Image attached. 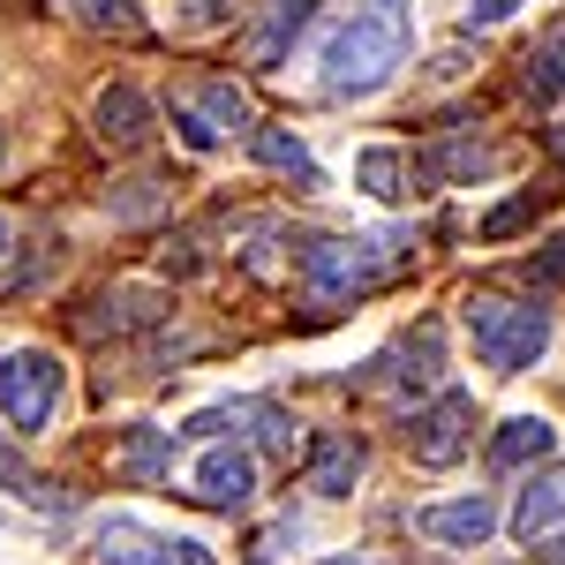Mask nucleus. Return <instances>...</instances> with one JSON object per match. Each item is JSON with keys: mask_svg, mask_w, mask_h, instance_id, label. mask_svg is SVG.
<instances>
[{"mask_svg": "<svg viewBox=\"0 0 565 565\" xmlns=\"http://www.w3.org/2000/svg\"><path fill=\"white\" fill-rule=\"evenodd\" d=\"M407 45H415V0H362L324 39L317 84H324V98H370V90H385L399 76Z\"/></svg>", "mask_w": 565, "mask_h": 565, "instance_id": "f257e3e1", "label": "nucleus"}, {"mask_svg": "<svg viewBox=\"0 0 565 565\" xmlns=\"http://www.w3.org/2000/svg\"><path fill=\"white\" fill-rule=\"evenodd\" d=\"M460 324H468V340H476L482 370H498V377H521L527 362L551 348V309H543V302L468 295V302H460Z\"/></svg>", "mask_w": 565, "mask_h": 565, "instance_id": "f03ea898", "label": "nucleus"}, {"mask_svg": "<svg viewBox=\"0 0 565 565\" xmlns=\"http://www.w3.org/2000/svg\"><path fill=\"white\" fill-rule=\"evenodd\" d=\"M61 385H68V370L53 348H8L0 354V423L15 437H39L61 407Z\"/></svg>", "mask_w": 565, "mask_h": 565, "instance_id": "7ed1b4c3", "label": "nucleus"}, {"mask_svg": "<svg viewBox=\"0 0 565 565\" xmlns=\"http://www.w3.org/2000/svg\"><path fill=\"white\" fill-rule=\"evenodd\" d=\"M377 279H385V264H377L370 242H309L302 249V287L317 302H348V295L377 287Z\"/></svg>", "mask_w": 565, "mask_h": 565, "instance_id": "20e7f679", "label": "nucleus"}, {"mask_svg": "<svg viewBox=\"0 0 565 565\" xmlns=\"http://www.w3.org/2000/svg\"><path fill=\"white\" fill-rule=\"evenodd\" d=\"M407 445H415V460H423V468H452V460L476 445V399H468V392H437L430 407L415 415Z\"/></svg>", "mask_w": 565, "mask_h": 565, "instance_id": "39448f33", "label": "nucleus"}, {"mask_svg": "<svg viewBox=\"0 0 565 565\" xmlns=\"http://www.w3.org/2000/svg\"><path fill=\"white\" fill-rule=\"evenodd\" d=\"M189 498L212 505V513H242V505L257 498V460H249L242 445H212V452L196 460V476H189Z\"/></svg>", "mask_w": 565, "mask_h": 565, "instance_id": "423d86ee", "label": "nucleus"}, {"mask_svg": "<svg viewBox=\"0 0 565 565\" xmlns=\"http://www.w3.org/2000/svg\"><path fill=\"white\" fill-rule=\"evenodd\" d=\"M242 121H249V106H242L234 84H204V90H189V98H174V129L189 151H218V136L242 129Z\"/></svg>", "mask_w": 565, "mask_h": 565, "instance_id": "0eeeda50", "label": "nucleus"}, {"mask_svg": "<svg viewBox=\"0 0 565 565\" xmlns=\"http://www.w3.org/2000/svg\"><path fill=\"white\" fill-rule=\"evenodd\" d=\"M490 527H498V505H490L482 490L452 498V505H423V513H415V535H430V543H460V551L490 543Z\"/></svg>", "mask_w": 565, "mask_h": 565, "instance_id": "6e6552de", "label": "nucleus"}, {"mask_svg": "<svg viewBox=\"0 0 565 565\" xmlns=\"http://www.w3.org/2000/svg\"><path fill=\"white\" fill-rule=\"evenodd\" d=\"M362 468H370V452H362V437H348V430H324L309 445V490H317V498H354Z\"/></svg>", "mask_w": 565, "mask_h": 565, "instance_id": "1a4fd4ad", "label": "nucleus"}, {"mask_svg": "<svg viewBox=\"0 0 565 565\" xmlns=\"http://www.w3.org/2000/svg\"><path fill=\"white\" fill-rule=\"evenodd\" d=\"M90 121H98V136H106L114 151H143V143H151V98L136 84H106L98 106H90Z\"/></svg>", "mask_w": 565, "mask_h": 565, "instance_id": "9d476101", "label": "nucleus"}, {"mask_svg": "<svg viewBox=\"0 0 565 565\" xmlns=\"http://www.w3.org/2000/svg\"><path fill=\"white\" fill-rule=\"evenodd\" d=\"M167 543H174V535H151V527L129 521V513L98 521V565H167Z\"/></svg>", "mask_w": 565, "mask_h": 565, "instance_id": "9b49d317", "label": "nucleus"}, {"mask_svg": "<svg viewBox=\"0 0 565 565\" xmlns=\"http://www.w3.org/2000/svg\"><path fill=\"white\" fill-rule=\"evenodd\" d=\"M551 445H558V430L543 423V415H513V423H498V437H490V468H535V460H551Z\"/></svg>", "mask_w": 565, "mask_h": 565, "instance_id": "f8f14e48", "label": "nucleus"}, {"mask_svg": "<svg viewBox=\"0 0 565 565\" xmlns=\"http://www.w3.org/2000/svg\"><path fill=\"white\" fill-rule=\"evenodd\" d=\"M309 15H317V0H271V8H264V23L249 31V61H257V68H279V61H287V45L302 39Z\"/></svg>", "mask_w": 565, "mask_h": 565, "instance_id": "ddd939ff", "label": "nucleus"}, {"mask_svg": "<svg viewBox=\"0 0 565 565\" xmlns=\"http://www.w3.org/2000/svg\"><path fill=\"white\" fill-rule=\"evenodd\" d=\"M565 521V468H551V476H535L521 490V505H513V527H521L527 543L535 535H551V527Z\"/></svg>", "mask_w": 565, "mask_h": 565, "instance_id": "4468645a", "label": "nucleus"}, {"mask_svg": "<svg viewBox=\"0 0 565 565\" xmlns=\"http://www.w3.org/2000/svg\"><path fill=\"white\" fill-rule=\"evenodd\" d=\"M106 317H76V332L84 340H106V332H136V324H151L159 317V295L151 287H121V295H106Z\"/></svg>", "mask_w": 565, "mask_h": 565, "instance_id": "2eb2a0df", "label": "nucleus"}, {"mask_svg": "<svg viewBox=\"0 0 565 565\" xmlns=\"http://www.w3.org/2000/svg\"><path fill=\"white\" fill-rule=\"evenodd\" d=\"M490 167H498V151L476 143V136H460V143H430V151H423V174H430V181H476V174H490Z\"/></svg>", "mask_w": 565, "mask_h": 565, "instance_id": "dca6fc26", "label": "nucleus"}, {"mask_svg": "<svg viewBox=\"0 0 565 565\" xmlns=\"http://www.w3.org/2000/svg\"><path fill=\"white\" fill-rule=\"evenodd\" d=\"M167 468H174V430H151V423L129 430V445H121V476L129 482H159Z\"/></svg>", "mask_w": 565, "mask_h": 565, "instance_id": "f3484780", "label": "nucleus"}, {"mask_svg": "<svg viewBox=\"0 0 565 565\" xmlns=\"http://www.w3.org/2000/svg\"><path fill=\"white\" fill-rule=\"evenodd\" d=\"M249 151H257L271 174H295L302 189H317V159H309L302 136H287V129H257V143H249Z\"/></svg>", "mask_w": 565, "mask_h": 565, "instance_id": "a211bd4d", "label": "nucleus"}, {"mask_svg": "<svg viewBox=\"0 0 565 565\" xmlns=\"http://www.w3.org/2000/svg\"><path fill=\"white\" fill-rule=\"evenodd\" d=\"M354 181H362L377 204H392V196H399V151H362V159H354Z\"/></svg>", "mask_w": 565, "mask_h": 565, "instance_id": "6ab92c4d", "label": "nucleus"}, {"mask_svg": "<svg viewBox=\"0 0 565 565\" xmlns=\"http://www.w3.org/2000/svg\"><path fill=\"white\" fill-rule=\"evenodd\" d=\"M249 423H257V445H264V452H295V415H287V407L249 399Z\"/></svg>", "mask_w": 565, "mask_h": 565, "instance_id": "aec40b11", "label": "nucleus"}, {"mask_svg": "<svg viewBox=\"0 0 565 565\" xmlns=\"http://www.w3.org/2000/svg\"><path fill=\"white\" fill-rule=\"evenodd\" d=\"M527 90H535V98H558L565 90V39H551L535 61H527Z\"/></svg>", "mask_w": 565, "mask_h": 565, "instance_id": "412c9836", "label": "nucleus"}, {"mask_svg": "<svg viewBox=\"0 0 565 565\" xmlns=\"http://www.w3.org/2000/svg\"><path fill=\"white\" fill-rule=\"evenodd\" d=\"M76 15H84V23H98V31H121V39H129V31H143V15H136L129 0H76Z\"/></svg>", "mask_w": 565, "mask_h": 565, "instance_id": "4be33fe9", "label": "nucleus"}, {"mask_svg": "<svg viewBox=\"0 0 565 565\" xmlns=\"http://www.w3.org/2000/svg\"><path fill=\"white\" fill-rule=\"evenodd\" d=\"M159 204H167V181H129V196H106L114 218H151Z\"/></svg>", "mask_w": 565, "mask_h": 565, "instance_id": "5701e85b", "label": "nucleus"}, {"mask_svg": "<svg viewBox=\"0 0 565 565\" xmlns=\"http://www.w3.org/2000/svg\"><path fill=\"white\" fill-rule=\"evenodd\" d=\"M527 218H535V196H513V204H498V212L482 218V242H505V234H521Z\"/></svg>", "mask_w": 565, "mask_h": 565, "instance_id": "b1692460", "label": "nucleus"}, {"mask_svg": "<svg viewBox=\"0 0 565 565\" xmlns=\"http://www.w3.org/2000/svg\"><path fill=\"white\" fill-rule=\"evenodd\" d=\"M226 15H234V8H226V0H181V31H218V23H226Z\"/></svg>", "mask_w": 565, "mask_h": 565, "instance_id": "393cba45", "label": "nucleus"}, {"mask_svg": "<svg viewBox=\"0 0 565 565\" xmlns=\"http://www.w3.org/2000/svg\"><path fill=\"white\" fill-rule=\"evenodd\" d=\"M167 565H218V558H212V543H196V535H174V543H167Z\"/></svg>", "mask_w": 565, "mask_h": 565, "instance_id": "a878e982", "label": "nucleus"}, {"mask_svg": "<svg viewBox=\"0 0 565 565\" xmlns=\"http://www.w3.org/2000/svg\"><path fill=\"white\" fill-rule=\"evenodd\" d=\"M513 8H521V0H468V31H476V23H505Z\"/></svg>", "mask_w": 565, "mask_h": 565, "instance_id": "bb28decb", "label": "nucleus"}, {"mask_svg": "<svg viewBox=\"0 0 565 565\" xmlns=\"http://www.w3.org/2000/svg\"><path fill=\"white\" fill-rule=\"evenodd\" d=\"M535 558H543V565H565V527H551V535H535Z\"/></svg>", "mask_w": 565, "mask_h": 565, "instance_id": "cd10ccee", "label": "nucleus"}, {"mask_svg": "<svg viewBox=\"0 0 565 565\" xmlns=\"http://www.w3.org/2000/svg\"><path fill=\"white\" fill-rule=\"evenodd\" d=\"M0 482H8V490H23V482H31V476H23V460H15L8 445H0Z\"/></svg>", "mask_w": 565, "mask_h": 565, "instance_id": "c85d7f7f", "label": "nucleus"}, {"mask_svg": "<svg viewBox=\"0 0 565 565\" xmlns=\"http://www.w3.org/2000/svg\"><path fill=\"white\" fill-rule=\"evenodd\" d=\"M8 249H15V226H8V212H0V257H8Z\"/></svg>", "mask_w": 565, "mask_h": 565, "instance_id": "c756f323", "label": "nucleus"}, {"mask_svg": "<svg viewBox=\"0 0 565 565\" xmlns=\"http://www.w3.org/2000/svg\"><path fill=\"white\" fill-rule=\"evenodd\" d=\"M324 565H370V558H324Z\"/></svg>", "mask_w": 565, "mask_h": 565, "instance_id": "7c9ffc66", "label": "nucleus"}, {"mask_svg": "<svg viewBox=\"0 0 565 565\" xmlns=\"http://www.w3.org/2000/svg\"><path fill=\"white\" fill-rule=\"evenodd\" d=\"M0 159H8V143H0Z\"/></svg>", "mask_w": 565, "mask_h": 565, "instance_id": "2f4dec72", "label": "nucleus"}, {"mask_svg": "<svg viewBox=\"0 0 565 565\" xmlns=\"http://www.w3.org/2000/svg\"><path fill=\"white\" fill-rule=\"evenodd\" d=\"M249 565H264V558H249Z\"/></svg>", "mask_w": 565, "mask_h": 565, "instance_id": "473e14b6", "label": "nucleus"}]
</instances>
